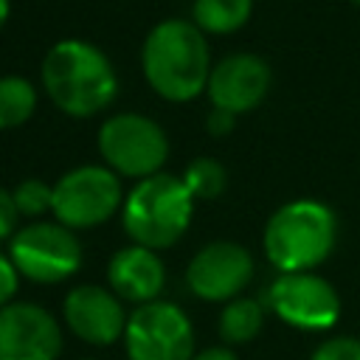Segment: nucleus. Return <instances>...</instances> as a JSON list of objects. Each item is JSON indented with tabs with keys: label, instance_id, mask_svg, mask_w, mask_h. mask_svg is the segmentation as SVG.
I'll use <instances>...</instances> for the list:
<instances>
[{
	"label": "nucleus",
	"instance_id": "nucleus-1",
	"mask_svg": "<svg viewBox=\"0 0 360 360\" xmlns=\"http://www.w3.org/2000/svg\"><path fill=\"white\" fill-rule=\"evenodd\" d=\"M42 84L51 101L73 118L101 112L118 93L112 62L98 45L84 39H62L45 53Z\"/></svg>",
	"mask_w": 360,
	"mask_h": 360
},
{
	"label": "nucleus",
	"instance_id": "nucleus-2",
	"mask_svg": "<svg viewBox=\"0 0 360 360\" xmlns=\"http://www.w3.org/2000/svg\"><path fill=\"white\" fill-rule=\"evenodd\" d=\"M141 65L149 87L166 101H191L208 87V42L194 22L163 20L141 48Z\"/></svg>",
	"mask_w": 360,
	"mask_h": 360
},
{
	"label": "nucleus",
	"instance_id": "nucleus-3",
	"mask_svg": "<svg viewBox=\"0 0 360 360\" xmlns=\"http://www.w3.org/2000/svg\"><path fill=\"white\" fill-rule=\"evenodd\" d=\"M264 256L278 273H312L338 242V217L321 200L284 202L264 225Z\"/></svg>",
	"mask_w": 360,
	"mask_h": 360
},
{
	"label": "nucleus",
	"instance_id": "nucleus-4",
	"mask_svg": "<svg viewBox=\"0 0 360 360\" xmlns=\"http://www.w3.org/2000/svg\"><path fill=\"white\" fill-rule=\"evenodd\" d=\"M194 214V197L183 177L158 172L138 180L121 205V222L132 245L163 250L172 248L188 228Z\"/></svg>",
	"mask_w": 360,
	"mask_h": 360
},
{
	"label": "nucleus",
	"instance_id": "nucleus-5",
	"mask_svg": "<svg viewBox=\"0 0 360 360\" xmlns=\"http://www.w3.org/2000/svg\"><path fill=\"white\" fill-rule=\"evenodd\" d=\"M98 152L112 172L146 180L166 163L169 141L158 121L141 112H118L101 124Z\"/></svg>",
	"mask_w": 360,
	"mask_h": 360
},
{
	"label": "nucleus",
	"instance_id": "nucleus-6",
	"mask_svg": "<svg viewBox=\"0 0 360 360\" xmlns=\"http://www.w3.org/2000/svg\"><path fill=\"white\" fill-rule=\"evenodd\" d=\"M17 273L34 284H59L82 267V245L59 222H31L8 242Z\"/></svg>",
	"mask_w": 360,
	"mask_h": 360
},
{
	"label": "nucleus",
	"instance_id": "nucleus-7",
	"mask_svg": "<svg viewBox=\"0 0 360 360\" xmlns=\"http://www.w3.org/2000/svg\"><path fill=\"white\" fill-rule=\"evenodd\" d=\"M129 360H191L194 326L172 301H149L129 312L124 329Z\"/></svg>",
	"mask_w": 360,
	"mask_h": 360
},
{
	"label": "nucleus",
	"instance_id": "nucleus-8",
	"mask_svg": "<svg viewBox=\"0 0 360 360\" xmlns=\"http://www.w3.org/2000/svg\"><path fill=\"white\" fill-rule=\"evenodd\" d=\"M118 205H124L121 183L107 166H79L53 183L51 211L56 222L70 231L107 222L118 211Z\"/></svg>",
	"mask_w": 360,
	"mask_h": 360
},
{
	"label": "nucleus",
	"instance_id": "nucleus-9",
	"mask_svg": "<svg viewBox=\"0 0 360 360\" xmlns=\"http://www.w3.org/2000/svg\"><path fill=\"white\" fill-rule=\"evenodd\" d=\"M267 304L276 318L301 332H326L340 318V295L318 273H278L267 287Z\"/></svg>",
	"mask_w": 360,
	"mask_h": 360
},
{
	"label": "nucleus",
	"instance_id": "nucleus-10",
	"mask_svg": "<svg viewBox=\"0 0 360 360\" xmlns=\"http://www.w3.org/2000/svg\"><path fill=\"white\" fill-rule=\"evenodd\" d=\"M253 278V256L245 245L217 239L194 253L186 267L188 290L202 301H233Z\"/></svg>",
	"mask_w": 360,
	"mask_h": 360
},
{
	"label": "nucleus",
	"instance_id": "nucleus-11",
	"mask_svg": "<svg viewBox=\"0 0 360 360\" xmlns=\"http://www.w3.org/2000/svg\"><path fill=\"white\" fill-rule=\"evenodd\" d=\"M62 326L39 304L11 301L0 307V360H56Z\"/></svg>",
	"mask_w": 360,
	"mask_h": 360
},
{
	"label": "nucleus",
	"instance_id": "nucleus-12",
	"mask_svg": "<svg viewBox=\"0 0 360 360\" xmlns=\"http://www.w3.org/2000/svg\"><path fill=\"white\" fill-rule=\"evenodd\" d=\"M62 315L68 329L93 346H110L118 338H124L127 329V312L121 307V298L101 284H79L73 287L62 301Z\"/></svg>",
	"mask_w": 360,
	"mask_h": 360
},
{
	"label": "nucleus",
	"instance_id": "nucleus-13",
	"mask_svg": "<svg viewBox=\"0 0 360 360\" xmlns=\"http://www.w3.org/2000/svg\"><path fill=\"white\" fill-rule=\"evenodd\" d=\"M205 90L217 110L233 115L248 112L270 90V65L256 53H231L211 68Z\"/></svg>",
	"mask_w": 360,
	"mask_h": 360
},
{
	"label": "nucleus",
	"instance_id": "nucleus-14",
	"mask_svg": "<svg viewBox=\"0 0 360 360\" xmlns=\"http://www.w3.org/2000/svg\"><path fill=\"white\" fill-rule=\"evenodd\" d=\"M107 284L121 301L141 307V304L158 301V295L166 284V267H163L158 250L129 245L110 256Z\"/></svg>",
	"mask_w": 360,
	"mask_h": 360
},
{
	"label": "nucleus",
	"instance_id": "nucleus-15",
	"mask_svg": "<svg viewBox=\"0 0 360 360\" xmlns=\"http://www.w3.org/2000/svg\"><path fill=\"white\" fill-rule=\"evenodd\" d=\"M264 326V309L256 298H233L219 312V338L228 346L250 343Z\"/></svg>",
	"mask_w": 360,
	"mask_h": 360
},
{
	"label": "nucleus",
	"instance_id": "nucleus-16",
	"mask_svg": "<svg viewBox=\"0 0 360 360\" xmlns=\"http://www.w3.org/2000/svg\"><path fill=\"white\" fill-rule=\"evenodd\" d=\"M253 11V0H194V25L211 34L239 31Z\"/></svg>",
	"mask_w": 360,
	"mask_h": 360
},
{
	"label": "nucleus",
	"instance_id": "nucleus-17",
	"mask_svg": "<svg viewBox=\"0 0 360 360\" xmlns=\"http://www.w3.org/2000/svg\"><path fill=\"white\" fill-rule=\"evenodd\" d=\"M37 107V90L22 76H3L0 79V129L20 127L31 118Z\"/></svg>",
	"mask_w": 360,
	"mask_h": 360
},
{
	"label": "nucleus",
	"instance_id": "nucleus-18",
	"mask_svg": "<svg viewBox=\"0 0 360 360\" xmlns=\"http://www.w3.org/2000/svg\"><path fill=\"white\" fill-rule=\"evenodd\" d=\"M183 183L194 200H214L225 191L228 172L214 158H194L183 172Z\"/></svg>",
	"mask_w": 360,
	"mask_h": 360
},
{
	"label": "nucleus",
	"instance_id": "nucleus-19",
	"mask_svg": "<svg viewBox=\"0 0 360 360\" xmlns=\"http://www.w3.org/2000/svg\"><path fill=\"white\" fill-rule=\"evenodd\" d=\"M11 194H14V202H17L22 217H37V214L48 211L51 202H53V186H45L37 177H28V180L17 183Z\"/></svg>",
	"mask_w": 360,
	"mask_h": 360
},
{
	"label": "nucleus",
	"instance_id": "nucleus-20",
	"mask_svg": "<svg viewBox=\"0 0 360 360\" xmlns=\"http://www.w3.org/2000/svg\"><path fill=\"white\" fill-rule=\"evenodd\" d=\"M309 360H360V338L335 335L315 346Z\"/></svg>",
	"mask_w": 360,
	"mask_h": 360
},
{
	"label": "nucleus",
	"instance_id": "nucleus-21",
	"mask_svg": "<svg viewBox=\"0 0 360 360\" xmlns=\"http://www.w3.org/2000/svg\"><path fill=\"white\" fill-rule=\"evenodd\" d=\"M17 219H20V208L14 202V194L0 188V242L17 233Z\"/></svg>",
	"mask_w": 360,
	"mask_h": 360
},
{
	"label": "nucleus",
	"instance_id": "nucleus-22",
	"mask_svg": "<svg viewBox=\"0 0 360 360\" xmlns=\"http://www.w3.org/2000/svg\"><path fill=\"white\" fill-rule=\"evenodd\" d=\"M17 284H20V273H17L14 262L0 253V307L11 304V298L17 292Z\"/></svg>",
	"mask_w": 360,
	"mask_h": 360
},
{
	"label": "nucleus",
	"instance_id": "nucleus-23",
	"mask_svg": "<svg viewBox=\"0 0 360 360\" xmlns=\"http://www.w3.org/2000/svg\"><path fill=\"white\" fill-rule=\"evenodd\" d=\"M233 112H225V110H211L208 112V118H205V127H208V132L211 135H217V138H222V135H228L231 129H233Z\"/></svg>",
	"mask_w": 360,
	"mask_h": 360
},
{
	"label": "nucleus",
	"instance_id": "nucleus-24",
	"mask_svg": "<svg viewBox=\"0 0 360 360\" xmlns=\"http://www.w3.org/2000/svg\"><path fill=\"white\" fill-rule=\"evenodd\" d=\"M191 360H239L228 346H208L202 352H194Z\"/></svg>",
	"mask_w": 360,
	"mask_h": 360
},
{
	"label": "nucleus",
	"instance_id": "nucleus-25",
	"mask_svg": "<svg viewBox=\"0 0 360 360\" xmlns=\"http://www.w3.org/2000/svg\"><path fill=\"white\" fill-rule=\"evenodd\" d=\"M6 20H8V0H0V28Z\"/></svg>",
	"mask_w": 360,
	"mask_h": 360
},
{
	"label": "nucleus",
	"instance_id": "nucleus-26",
	"mask_svg": "<svg viewBox=\"0 0 360 360\" xmlns=\"http://www.w3.org/2000/svg\"><path fill=\"white\" fill-rule=\"evenodd\" d=\"M82 360H98V357H82Z\"/></svg>",
	"mask_w": 360,
	"mask_h": 360
},
{
	"label": "nucleus",
	"instance_id": "nucleus-27",
	"mask_svg": "<svg viewBox=\"0 0 360 360\" xmlns=\"http://www.w3.org/2000/svg\"><path fill=\"white\" fill-rule=\"evenodd\" d=\"M352 3H357V6H360V0H352Z\"/></svg>",
	"mask_w": 360,
	"mask_h": 360
}]
</instances>
